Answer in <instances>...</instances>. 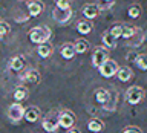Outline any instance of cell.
<instances>
[{
	"mask_svg": "<svg viewBox=\"0 0 147 133\" xmlns=\"http://www.w3.org/2000/svg\"><path fill=\"white\" fill-rule=\"evenodd\" d=\"M28 96H29V90H28L25 86H17L16 90H14V93H12V98L16 101H25Z\"/></svg>",
	"mask_w": 147,
	"mask_h": 133,
	"instance_id": "cell-20",
	"label": "cell"
},
{
	"mask_svg": "<svg viewBox=\"0 0 147 133\" xmlns=\"http://www.w3.org/2000/svg\"><path fill=\"white\" fill-rule=\"evenodd\" d=\"M123 133H142V132H141L138 127H132V126H130V127H126V128H124Z\"/></svg>",
	"mask_w": 147,
	"mask_h": 133,
	"instance_id": "cell-28",
	"label": "cell"
},
{
	"mask_svg": "<svg viewBox=\"0 0 147 133\" xmlns=\"http://www.w3.org/2000/svg\"><path fill=\"white\" fill-rule=\"evenodd\" d=\"M133 61L140 71H147V54H138Z\"/></svg>",
	"mask_w": 147,
	"mask_h": 133,
	"instance_id": "cell-23",
	"label": "cell"
},
{
	"mask_svg": "<svg viewBox=\"0 0 147 133\" xmlns=\"http://www.w3.org/2000/svg\"><path fill=\"white\" fill-rule=\"evenodd\" d=\"M127 15L130 17V18H138V17L141 15V8L138 6V5H132V6H129Z\"/></svg>",
	"mask_w": 147,
	"mask_h": 133,
	"instance_id": "cell-24",
	"label": "cell"
},
{
	"mask_svg": "<svg viewBox=\"0 0 147 133\" xmlns=\"http://www.w3.org/2000/svg\"><path fill=\"white\" fill-rule=\"evenodd\" d=\"M74 15V11H72V8H57L55 6L52 9V18L57 23H67L69 20L72 18Z\"/></svg>",
	"mask_w": 147,
	"mask_h": 133,
	"instance_id": "cell-6",
	"label": "cell"
},
{
	"mask_svg": "<svg viewBox=\"0 0 147 133\" xmlns=\"http://www.w3.org/2000/svg\"><path fill=\"white\" fill-rule=\"evenodd\" d=\"M92 28H94V25H92V21L90 20H80L77 23V31L80 32L81 35H87V34H90L92 32Z\"/></svg>",
	"mask_w": 147,
	"mask_h": 133,
	"instance_id": "cell-19",
	"label": "cell"
},
{
	"mask_svg": "<svg viewBox=\"0 0 147 133\" xmlns=\"http://www.w3.org/2000/svg\"><path fill=\"white\" fill-rule=\"evenodd\" d=\"M9 32H11V26H9V23L5 21V20H0V38L5 37V35H8Z\"/></svg>",
	"mask_w": 147,
	"mask_h": 133,
	"instance_id": "cell-26",
	"label": "cell"
},
{
	"mask_svg": "<svg viewBox=\"0 0 147 133\" xmlns=\"http://www.w3.org/2000/svg\"><path fill=\"white\" fill-rule=\"evenodd\" d=\"M104 128H106L104 122L98 118H94V119H90V121L87 122V130L92 132V133H100V132H103Z\"/></svg>",
	"mask_w": 147,
	"mask_h": 133,
	"instance_id": "cell-15",
	"label": "cell"
},
{
	"mask_svg": "<svg viewBox=\"0 0 147 133\" xmlns=\"http://www.w3.org/2000/svg\"><path fill=\"white\" fill-rule=\"evenodd\" d=\"M25 66H26V60H25L23 55H16V57H12L11 60H9V69H11V71L18 72Z\"/></svg>",
	"mask_w": 147,
	"mask_h": 133,
	"instance_id": "cell-13",
	"label": "cell"
},
{
	"mask_svg": "<svg viewBox=\"0 0 147 133\" xmlns=\"http://www.w3.org/2000/svg\"><path fill=\"white\" fill-rule=\"evenodd\" d=\"M117 77H118V80H119V81L126 83V81H129V80H130V78L133 77V72H132V69L129 67V66H123V67H119V69H118Z\"/></svg>",
	"mask_w": 147,
	"mask_h": 133,
	"instance_id": "cell-21",
	"label": "cell"
},
{
	"mask_svg": "<svg viewBox=\"0 0 147 133\" xmlns=\"http://www.w3.org/2000/svg\"><path fill=\"white\" fill-rule=\"evenodd\" d=\"M74 46H75V52L77 54H86L87 50L90 49V43L87 40H77L75 43H74Z\"/></svg>",
	"mask_w": 147,
	"mask_h": 133,
	"instance_id": "cell-22",
	"label": "cell"
},
{
	"mask_svg": "<svg viewBox=\"0 0 147 133\" xmlns=\"http://www.w3.org/2000/svg\"><path fill=\"white\" fill-rule=\"evenodd\" d=\"M95 99H96V103H100V104H103V105H106L110 101V92L107 90V89H96V92H95Z\"/></svg>",
	"mask_w": 147,
	"mask_h": 133,
	"instance_id": "cell-16",
	"label": "cell"
},
{
	"mask_svg": "<svg viewBox=\"0 0 147 133\" xmlns=\"http://www.w3.org/2000/svg\"><path fill=\"white\" fill-rule=\"evenodd\" d=\"M100 11L101 9L96 6V5H86V6L81 9V12H83V15H84L86 20H94V18H96L100 15Z\"/></svg>",
	"mask_w": 147,
	"mask_h": 133,
	"instance_id": "cell-11",
	"label": "cell"
},
{
	"mask_svg": "<svg viewBox=\"0 0 147 133\" xmlns=\"http://www.w3.org/2000/svg\"><path fill=\"white\" fill-rule=\"evenodd\" d=\"M20 80H22L23 83H29V84H37V83L40 81V72L37 71V69H29V71H26V72L20 77Z\"/></svg>",
	"mask_w": 147,
	"mask_h": 133,
	"instance_id": "cell-10",
	"label": "cell"
},
{
	"mask_svg": "<svg viewBox=\"0 0 147 133\" xmlns=\"http://www.w3.org/2000/svg\"><path fill=\"white\" fill-rule=\"evenodd\" d=\"M51 35H52V31H51V28L45 26V25H40V26L32 28V29L29 31V34H28L29 40L32 41V43H35V44L48 43V41L51 40Z\"/></svg>",
	"mask_w": 147,
	"mask_h": 133,
	"instance_id": "cell-1",
	"label": "cell"
},
{
	"mask_svg": "<svg viewBox=\"0 0 147 133\" xmlns=\"http://www.w3.org/2000/svg\"><path fill=\"white\" fill-rule=\"evenodd\" d=\"M118 63L115 61V60H107V61H104L101 66L98 67V71L101 73V77H104V78H110V77H115L118 73Z\"/></svg>",
	"mask_w": 147,
	"mask_h": 133,
	"instance_id": "cell-4",
	"label": "cell"
},
{
	"mask_svg": "<svg viewBox=\"0 0 147 133\" xmlns=\"http://www.w3.org/2000/svg\"><path fill=\"white\" fill-rule=\"evenodd\" d=\"M60 54H61V57L64 60H72L74 57H75V46H74V43H64L61 46V49H60Z\"/></svg>",
	"mask_w": 147,
	"mask_h": 133,
	"instance_id": "cell-14",
	"label": "cell"
},
{
	"mask_svg": "<svg viewBox=\"0 0 147 133\" xmlns=\"http://www.w3.org/2000/svg\"><path fill=\"white\" fill-rule=\"evenodd\" d=\"M144 96H146V92L141 86H132V87H129L127 92H126V101L132 105L140 104L141 101L144 99Z\"/></svg>",
	"mask_w": 147,
	"mask_h": 133,
	"instance_id": "cell-3",
	"label": "cell"
},
{
	"mask_svg": "<svg viewBox=\"0 0 147 133\" xmlns=\"http://www.w3.org/2000/svg\"><path fill=\"white\" fill-rule=\"evenodd\" d=\"M75 121H77V118L71 110H61V112H60L58 122H60V127L61 128L69 130V128H72L74 126H75Z\"/></svg>",
	"mask_w": 147,
	"mask_h": 133,
	"instance_id": "cell-8",
	"label": "cell"
},
{
	"mask_svg": "<svg viewBox=\"0 0 147 133\" xmlns=\"http://www.w3.org/2000/svg\"><path fill=\"white\" fill-rule=\"evenodd\" d=\"M103 2H110V3H112V2H113V0H103Z\"/></svg>",
	"mask_w": 147,
	"mask_h": 133,
	"instance_id": "cell-30",
	"label": "cell"
},
{
	"mask_svg": "<svg viewBox=\"0 0 147 133\" xmlns=\"http://www.w3.org/2000/svg\"><path fill=\"white\" fill-rule=\"evenodd\" d=\"M45 9V5L40 2V0H29L28 2V12H29V17H38Z\"/></svg>",
	"mask_w": 147,
	"mask_h": 133,
	"instance_id": "cell-9",
	"label": "cell"
},
{
	"mask_svg": "<svg viewBox=\"0 0 147 133\" xmlns=\"http://www.w3.org/2000/svg\"><path fill=\"white\" fill-rule=\"evenodd\" d=\"M55 6L57 8H71L72 0H55Z\"/></svg>",
	"mask_w": 147,
	"mask_h": 133,
	"instance_id": "cell-27",
	"label": "cell"
},
{
	"mask_svg": "<svg viewBox=\"0 0 147 133\" xmlns=\"http://www.w3.org/2000/svg\"><path fill=\"white\" fill-rule=\"evenodd\" d=\"M54 52V46L49 43H43V44H38V48H37V54L40 55L41 58H49L51 55Z\"/></svg>",
	"mask_w": 147,
	"mask_h": 133,
	"instance_id": "cell-17",
	"label": "cell"
},
{
	"mask_svg": "<svg viewBox=\"0 0 147 133\" xmlns=\"http://www.w3.org/2000/svg\"><path fill=\"white\" fill-rule=\"evenodd\" d=\"M107 60H109V49H106L104 46H96L92 52V64L95 67H100Z\"/></svg>",
	"mask_w": 147,
	"mask_h": 133,
	"instance_id": "cell-7",
	"label": "cell"
},
{
	"mask_svg": "<svg viewBox=\"0 0 147 133\" xmlns=\"http://www.w3.org/2000/svg\"><path fill=\"white\" fill-rule=\"evenodd\" d=\"M25 107L20 104V103H12L11 105L8 107V118L9 121L12 122H20L23 118H25Z\"/></svg>",
	"mask_w": 147,
	"mask_h": 133,
	"instance_id": "cell-5",
	"label": "cell"
},
{
	"mask_svg": "<svg viewBox=\"0 0 147 133\" xmlns=\"http://www.w3.org/2000/svg\"><path fill=\"white\" fill-rule=\"evenodd\" d=\"M101 40H103V44L106 49H115L117 48V38L110 34L109 31H106L103 35H101Z\"/></svg>",
	"mask_w": 147,
	"mask_h": 133,
	"instance_id": "cell-18",
	"label": "cell"
},
{
	"mask_svg": "<svg viewBox=\"0 0 147 133\" xmlns=\"http://www.w3.org/2000/svg\"><path fill=\"white\" fill-rule=\"evenodd\" d=\"M110 34H112L115 38H119V37H123V32H124V25H113L110 28Z\"/></svg>",
	"mask_w": 147,
	"mask_h": 133,
	"instance_id": "cell-25",
	"label": "cell"
},
{
	"mask_svg": "<svg viewBox=\"0 0 147 133\" xmlns=\"http://www.w3.org/2000/svg\"><path fill=\"white\" fill-rule=\"evenodd\" d=\"M67 133H81V130L78 127H72V128H69Z\"/></svg>",
	"mask_w": 147,
	"mask_h": 133,
	"instance_id": "cell-29",
	"label": "cell"
},
{
	"mask_svg": "<svg viewBox=\"0 0 147 133\" xmlns=\"http://www.w3.org/2000/svg\"><path fill=\"white\" fill-rule=\"evenodd\" d=\"M41 116V110L35 105H31L25 110V119L28 122H37Z\"/></svg>",
	"mask_w": 147,
	"mask_h": 133,
	"instance_id": "cell-12",
	"label": "cell"
},
{
	"mask_svg": "<svg viewBox=\"0 0 147 133\" xmlns=\"http://www.w3.org/2000/svg\"><path fill=\"white\" fill-rule=\"evenodd\" d=\"M58 118H60V112H58V110H52V112H49L43 118V121H41V127H43V130L48 132V133H55L60 128Z\"/></svg>",
	"mask_w": 147,
	"mask_h": 133,
	"instance_id": "cell-2",
	"label": "cell"
}]
</instances>
